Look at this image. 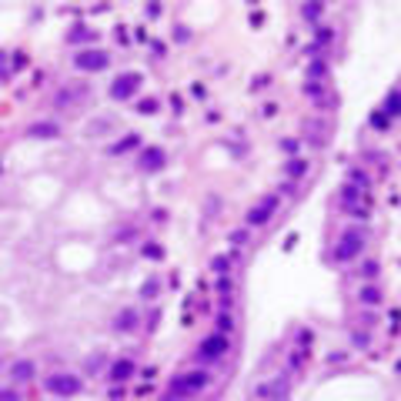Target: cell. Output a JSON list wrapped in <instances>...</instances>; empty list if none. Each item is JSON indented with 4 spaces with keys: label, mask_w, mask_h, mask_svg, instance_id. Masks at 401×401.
Returning a JSON list of instances; mask_svg holds the SVG:
<instances>
[{
    "label": "cell",
    "mask_w": 401,
    "mask_h": 401,
    "mask_svg": "<svg viewBox=\"0 0 401 401\" xmlns=\"http://www.w3.org/2000/svg\"><path fill=\"white\" fill-rule=\"evenodd\" d=\"M47 391H54V395H77L81 391V378H74V374H50L47 378Z\"/></svg>",
    "instance_id": "obj_1"
},
{
    "label": "cell",
    "mask_w": 401,
    "mask_h": 401,
    "mask_svg": "<svg viewBox=\"0 0 401 401\" xmlns=\"http://www.w3.org/2000/svg\"><path fill=\"white\" fill-rule=\"evenodd\" d=\"M137 87H141V74H120L114 81V87H111V94H114L117 100H124V97H131Z\"/></svg>",
    "instance_id": "obj_2"
},
{
    "label": "cell",
    "mask_w": 401,
    "mask_h": 401,
    "mask_svg": "<svg viewBox=\"0 0 401 401\" xmlns=\"http://www.w3.org/2000/svg\"><path fill=\"white\" fill-rule=\"evenodd\" d=\"M361 244H365V237H361L358 231L344 234V237H341V244H338V258H354V254L361 251Z\"/></svg>",
    "instance_id": "obj_3"
},
{
    "label": "cell",
    "mask_w": 401,
    "mask_h": 401,
    "mask_svg": "<svg viewBox=\"0 0 401 401\" xmlns=\"http://www.w3.org/2000/svg\"><path fill=\"white\" fill-rule=\"evenodd\" d=\"M77 67H81V70H100V67H107V54H100V50H84V54H77Z\"/></svg>",
    "instance_id": "obj_4"
},
{
    "label": "cell",
    "mask_w": 401,
    "mask_h": 401,
    "mask_svg": "<svg viewBox=\"0 0 401 401\" xmlns=\"http://www.w3.org/2000/svg\"><path fill=\"white\" fill-rule=\"evenodd\" d=\"M224 348H228V341H224L221 334H211V338L204 341V348H200V354H204V358H221Z\"/></svg>",
    "instance_id": "obj_5"
},
{
    "label": "cell",
    "mask_w": 401,
    "mask_h": 401,
    "mask_svg": "<svg viewBox=\"0 0 401 401\" xmlns=\"http://www.w3.org/2000/svg\"><path fill=\"white\" fill-rule=\"evenodd\" d=\"M27 134H30V137H57V124H47V120H40V124H30Z\"/></svg>",
    "instance_id": "obj_6"
},
{
    "label": "cell",
    "mask_w": 401,
    "mask_h": 401,
    "mask_svg": "<svg viewBox=\"0 0 401 401\" xmlns=\"http://www.w3.org/2000/svg\"><path fill=\"white\" fill-rule=\"evenodd\" d=\"M10 378H14V381H30V378H33V365H30V361H17V365L10 368Z\"/></svg>",
    "instance_id": "obj_7"
},
{
    "label": "cell",
    "mask_w": 401,
    "mask_h": 401,
    "mask_svg": "<svg viewBox=\"0 0 401 401\" xmlns=\"http://www.w3.org/2000/svg\"><path fill=\"white\" fill-rule=\"evenodd\" d=\"M161 164H164V154H161V150H144V157H141L144 171H154V167H161Z\"/></svg>",
    "instance_id": "obj_8"
},
{
    "label": "cell",
    "mask_w": 401,
    "mask_h": 401,
    "mask_svg": "<svg viewBox=\"0 0 401 401\" xmlns=\"http://www.w3.org/2000/svg\"><path fill=\"white\" fill-rule=\"evenodd\" d=\"M284 388H287V378H278L274 384H264V388H261V395H264V398H281V395H284Z\"/></svg>",
    "instance_id": "obj_9"
},
{
    "label": "cell",
    "mask_w": 401,
    "mask_h": 401,
    "mask_svg": "<svg viewBox=\"0 0 401 401\" xmlns=\"http://www.w3.org/2000/svg\"><path fill=\"white\" fill-rule=\"evenodd\" d=\"M271 207H274V200H267V204L254 207V211L248 214V221H251V224H264V221H267V214H271Z\"/></svg>",
    "instance_id": "obj_10"
},
{
    "label": "cell",
    "mask_w": 401,
    "mask_h": 401,
    "mask_svg": "<svg viewBox=\"0 0 401 401\" xmlns=\"http://www.w3.org/2000/svg\"><path fill=\"white\" fill-rule=\"evenodd\" d=\"M131 374H134V365H131V361H117L114 368H111V378H114V381H124V378H131Z\"/></svg>",
    "instance_id": "obj_11"
},
{
    "label": "cell",
    "mask_w": 401,
    "mask_h": 401,
    "mask_svg": "<svg viewBox=\"0 0 401 401\" xmlns=\"http://www.w3.org/2000/svg\"><path fill=\"white\" fill-rule=\"evenodd\" d=\"M384 114H388V117L398 114V90H391V94H388V100H384Z\"/></svg>",
    "instance_id": "obj_12"
},
{
    "label": "cell",
    "mask_w": 401,
    "mask_h": 401,
    "mask_svg": "<svg viewBox=\"0 0 401 401\" xmlns=\"http://www.w3.org/2000/svg\"><path fill=\"white\" fill-rule=\"evenodd\" d=\"M361 301L365 304H378V287H365L361 291Z\"/></svg>",
    "instance_id": "obj_13"
},
{
    "label": "cell",
    "mask_w": 401,
    "mask_h": 401,
    "mask_svg": "<svg viewBox=\"0 0 401 401\" xmlns=\"http://www.w3.org/2000/svg\"><path fill=\"white\" fill-rule=\"evenodd\" d=\"M134 321H137V317L131 315V311H124V315H120V321H117V328H120V331H124V328H131V324H134Z\"/></svg>",
    "instance_id": "obj_14"
},
{
    "label": "cell",
    "mask_w": 401,
    "mask_h": 401,
    "mask_svg": "<svg viewBox=\"0 0 401 401\" xmlns=\"http://www.w3.org/2000/svg\"><path fill=\"white\" fill-rule=\"evenodd\" d=\"M317 14H321V7H317V3H308V7H304V17H317Z\"/></svg>",
    "instance_id": "obj_15"
},
{
    "label": "cell",
    "mask_w": 401,
    "mask_h": 401,
    "mask_svg": "<svg viewBox=\"0 0 401 401\" xmlns=\"http://www.w3.org/2000/svg\"><path fill=\"white\" fill-rule=\"evenodd\" d=\"M0 401H17V395L14 391H0Z\"/></svg>",
    "instance_id": "obj_16"
}]
</instances>
